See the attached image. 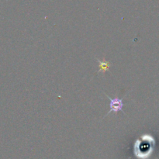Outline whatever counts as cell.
Returning a JSON list of instances; mask_svg holds the SVG:
<instances>
[{
  "instance_id": "1",
  "label": "cell",
  "mask_w": 159,
  "mask_h": 159,
  "mask_svg": "<svg viewBox=\"0 0 159 159\" xmlns=\"http://www.w3.org/2000/svg\"><path fill=\"white\" fill-rule=\"evenodd\" d=\"M155 146V139L150 135H144L136 141L134 153L138 158H146L152 154Z\"/></svg>"
},
{
  "instance_id": "2",
  "label": "cell",
  "mask_w": 159,
  "mask_h": 159,
  "mask_svg": "<svg viewBox=\"0 0 159 159\" xmlns=\"http://www.w3.org/2000/svg\"><path fill=\"white\" fill-rule=\"evenodd\" d=\"M107 97L110 99V110L108 112L107 115L110 114V113H117L119 111H123V107H124V103H123V99H120L118 97H115L113 99H110L108 96Z\"/></svg>"
},
{
  "instance_id": "3",
  "label": "cell",
  "mask_w": 159,
  "mask_h": 159,
  "mask_svg": "<svg viewBox=\"0 0 159 159\" xmlns=\"http://www.w3.org/2000/svg\"><path fill=\"white\" fill-rule=\"evenodd\" d=\"M98 62L99 63V67H100L99 71H103V72H105V71H107L109 69V66H110V63L109 62L105 61H102L99 60H98Z\"/></svg>"
}]
</instances>
